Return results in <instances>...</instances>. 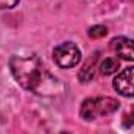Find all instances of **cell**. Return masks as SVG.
Segmentation results:
<instances>
[{"mask_svg":"<svg viewBox=\"0 0 134 134\" xmlns=\"http://www.w3.org/2000/svg\"><path fill=\"white\" fill-rule=\"evenodd\" d=\"M55 63L63 69L75 67L81 59V52L73 42H63L53 50Z\"/></svg>","mask_w":134,"mask_h":134,"instance_id":"obj_3","label":"cell"},{"mask_svg":"<svg viewBox=\"0 0 134 134\" xmlns=\"http://www.w3.org/2000/svg\"><path fill=\"white\" fill-rule=\"evenodd\" d=\"M122 125L125 126V128H130V126H133L134 125V106L123 115V120H122Z\"/></svg>","mask_w":134,"mask_h":134,"instance_id":"obj_9","label":"cell"},{"mask_svg":"<svg viewBox=\"0 0 134 134\" xmlns=\"http://www.w3.org/2000/svg\"><path fill=\"white\" fill-rule=\"evenodd\" d=\"M19 3V0H0V9H11Z\"/></svg>","mask_w":134,"mask_h":134,"instance_id":"obj_10","label":"cell"},{"mask_svg":"<svg viewBox=\"0 0 134 134\" xmlns=\"http://www.w3.org/2000/svg\"><path fill=\"white\" fill-rule=\"evenodd\" d=\"M9 69L14 80L27 91L41 94V87L45 83L47 72L37 56H13L9 61Z\"/></svg>","mask_w":134,"mask_h":134,"instance_id":"obj_1","label":"cell"},{"mask_svg":"<svg viewBox=\"0 0 134 134\" xmlns=\"http://www.w3.org/2000/svg\"><path fill=\"white\" fill-rule=\"evenodd\" d=\"M120 103L115 98L111 97H95V98H87L83 101L81 109H80V115L84 120H94L97 117L103 115H109L112 112H115L119 109Z\"/></svg>","mask_w":134,"mask_h":134,"instance_id":"obj_2","label":"cell"},{"mask_svg":"<svg viewBox=\"0 0 134 134\" xmlns=\"http://www.w3.org/2000/svg\"><path fill=\"white\" fill-rule=\"evenodd\" d=\"M120 63L117 58H104L100 64V72L103 75H112L119 70Z\"/></svg>","mask_w":134,"mask_h":134,"instance_id":"obj_7","label":"cell"},{"mask_svg":"<svg viewBox=\"0 0 134 134\" xmlns=\"http://www.w3.org/2000/svg\"><path fill=\"white\" fill-rule=\"evenodd\" d=\"M89 37H92V39H100V37H104L106 34H108V28L104 27V25H95V27H91L89 28Z\"/></svg>","mask_w":134,"mask_h":134,"instance_id":"obj_8","label":"cell"},{"mask_svg":"<svg viewBox=\"0 0 134 134\" xmlns=\"http://www.w3.org/2000/svg\"><path fill=\"white\" fill-rule=\"evenodd\" d=\"M111 48L117 53L119 58L126 61H134V39H128L123 36L114 37L111 41Z\"/></svg>","mask_w":134,"mask_h":134,"instance_id":"obj_5","label":"cell"},{"mask_svg":"<svg viewBox=\"0 0 134 134\" xmlns=\"http://www.w3.org/2000/svg\"><path fill=\"white\" fill-rule=\"evenodd\" d=\"M114 89L123 95V97H134V66L125 69L123 72H120L114 81H112Z\"/></svg>","mask_w":134,"mask_h":134,"instance_id":"obj_4","label":"cell"},{"mask_svg":"<svg viewBox=\"0 0 134 134\" xmlns=\"http://www.w3.org/2000/svg\"><path fill=\"white\" fill-rule=\"evenodd\" d=\"M95 63H97V55L84 63V66L81 67V70H80V73H78L80 81L87 83V81L94 80V76H95Z\"/></svg>","mask_w":134,"mask_h":134,"instance_id":"obj_6","label":"cell"}]
</instances>
